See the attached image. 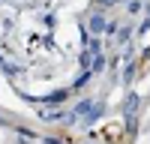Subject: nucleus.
I'll return each mask as SVG.
<instances>
[{"mask_svg":"<svg viewBox=\"0 0 150 144\" xmlns=\"http://www.w3.org/2000/svg\"><path fill=\"white\" fill-rule=\"evenodd\" d=\"M99 3H114V0H99Z\"/></svg>","mask_w":150,"mask_h":144,"instance_id":"2","label":"nucleus"},{"mask_svg":"<svg viewBox=\"0 0 150 144\" xmlns=\"http://www.w3.org/2000/svg\"><path fill=\"white\" fill-rule=\"evenodd\" d=\"M102 30H105V18H102V15H93V18H90V33L99 36Z\"/></svg>","mask_w":150,"mask_h":144,"instance_id":"1","label":"nucleus"}]
</instances>
